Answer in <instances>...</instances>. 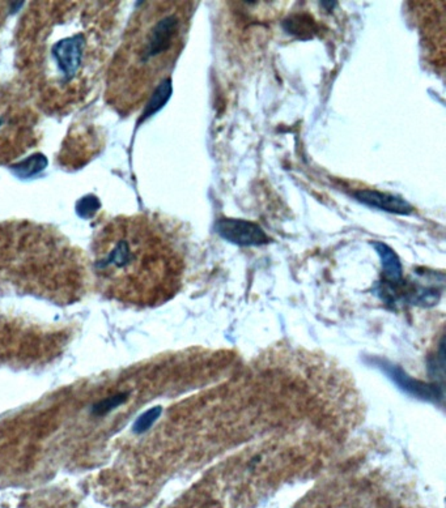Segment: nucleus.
Segmentation results:
<instances>
[{
	"label": "nucleus",
	"mask_w": 446,
	"mask_h": 508,
	"mask_svg": "<svg viewBox=\"0 0 446 508\" xmlns=\"http://www.w3.org/2000/svg\"><path fill=\"white\" fill-rule=\"evenodd\" d=\"M119 1H33L15 39L18 79L37 110L66 116L97 92L121 37Z\"/></svg>",
	"instance_id": "nucleus-1"
},
{
	"label": "nucleus",
	"mask_w": 446,
	"mask_h": 508,
	"mask_svg": "<svg viewBox=\"0 0 446 508\" xmlns=\"http://www.w3.org/2000/svg\"><path fill=\"white\" fill-rule=\"evenodd\" d=\"M185 254L168 223L153 214L107 218L92 242V269L101 293L121 304L155 307L179 293Z\"/></svg>",
	"instance_id": "nucleus-2"
},
{
	"label": "nucleus",
	"mask_w": 446,
	"mask_h": 508,
	"mask_svg": "<svg viewBox=\"0 0 446 508\" xmlns=\"http://www.w3.org/2000/svg\"><path fill=\"white\" fill-rule=\"evenodd\" d=\"M190 3L147 1L121 33L107 66L105 101L121 116L151 102L182 51Z\"/></svg>",
	"instance_id": "nucleus-3"
},
{
	"label": "nucleus",
	"mask_w": 446,
	"mask_h": 508,
	"mask_svg": "<svg viewBox=\"0 0 446 508\" xmlns=\"http://www.w3.org/2000/svg\"><path fill=\"white\" fill-rule=\"evenodd\" d=\"M90 260L58 229L28 220L0 221V293L72 304L87 295Z\"/></svg>",
	"instance_id": "nucleus-4"
},
{
	"label": "nucleus",
	"mask_w": 446,
	"mask_h": 508,
	"mask_svg": "<svg viewBox=\"0 0 446 508\" xmlns=\"http://www.w3.org/2000/svg\"><path fill=\"white\" fill-rule=\"evenodd\" d=\"M40 116L24 92L0 82V166L8 165L40 143Z\"/></svg>",
	"instance_id": "nucleus-5"
},
{
	"label": "nucleus",
	"mask_w": 446,
	"mask_h": 508,
	"mask_svg": "<svg viewBox=\"0 0 446 508\" xmlns=\"http://www.w3.org/2000/svg\"><path fill=\"white\" fill-rule=\"evenodd\" d=\"M216 232L219 233L224 240L240 246H257L268 241L266 233L263 232L257 223L243 220L222 218L216 223Z\"/></svg>",
	"instance_id": "nucleus-6"
},
{
	"label": "nucleus",
	"mask_w": 446,
	"mask_h": 508,
	"mask_svg": "<svg viewBox=\"0 0 446 508\" xmlns=\"http://www.w3.org/2000/svg\"><path fill=\"white\" fill-rule=\"evenodd\" d=\"M355 197L363 204L375 206L390 213L409 214L414 211V208L402 197L378 191H358L355 194Z\"/></svg>",
	"instance_id": "nucleus-7"
},
{
	"label": "nucleus",
	"mask_w": 446,
	"mask_h": 508,
	"mask_svg": "<svg viewBox=\"0 0 446 508\" xmlns=\"http://www.w3.org/2000/svg\"><path fill=\"white\" fill-rule=\"evenodd\" d=\"M375 246L382 258V264H384L386 275L392 280H399L402 276L401 264H399L398 258L395 256V254L382 243H375Z\"/></svg>",
	"instance_id": "nucleus-8"
},
{
	"label": "nucleus",
	"mask_w": 446,
	"mask_h": 508,
	"mask_svg": "<svg viewBox=\"0 0 446 508\" xmlns=\"http://www.w3.org/2000/svg\"><path fill=\"white\" fill-rule=\"evenodd\" d=\"M11 6H12V3L0 1V30L3 29V27H4V23H6V20L8 18Z\"/></svg>",
	"instance_id": "nucleus-9"
}]
</instances>
